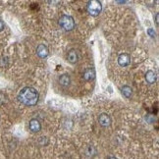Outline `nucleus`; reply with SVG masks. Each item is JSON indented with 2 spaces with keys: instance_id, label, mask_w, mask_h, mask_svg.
Segmentation results:
<instances>
[{
  "instance_id": "nucleus-1",
  "label": "nucleus",
  "mask_w": 159,
  "mask_h": 159,
  "mask_svg": "<svg viewBox=\"0 0 159 159\" xmlns=\"http://www.w3.org/2000/svg\"><path fill=\"white\" fill-rule=\"evenodd\" d=\"M18 99L22 104L26 106H34L38 102L39 94L35 88L27 87L20 91Z\"/></svg>"
},
{
  "instance_id": "nucleus-2",
  "label": "nucleus",
  "mask_w": 159,
  "mask_h": 159,
  "mask_svg": "<svg viewBox=\"0 0 159 159\" xmlns=\"http://www.w3.org/2000/svg\"><path fill=\"white\" fill-rule=\"evenodd\" d=\"M59 25L60 27L64 28L65 31H71L75 28V20L72 16H69V15H62L61 17L59 18Z\"/></svg>"
},
{
  "instance_id": "nucleus-3",
  "label": "nucleus",
  "mask_w": 159,
  "mask_h": 159,
  "mask_svg": "<svg viewBox=\"0 0 159 159\" xmlns=\"http://www.w3.org/2000/svg\"><path fill=\"white\" fill-rule=\"evenodd\" d=\"M87 9L89 15L93 16V17H96V16H98L101 13V11H102V4H101L99 0H88Z\"/></svg>"
},
{
  "instance_id": "nucleus-4",
  "label": "nucleus",
  "mask_w": 159,
  "mask_h": 159,
  "mask_svg": "<svg viewBox=\"0 0 159 159\" xmlns=\"http://www.w3.org/2000/svg\"><path fill=\"white\" fill-rule=\"evenodd\" d=\"M98 123L101 127H109L110 125L112 123V120H111V117L109 115H107L106 113H102L101 115H99V118H98Z\"/></svg>"
},
{
  "instance_id": "nucleus-5",
  "label": "nucleus",
  "mask_w": 159,
  "mask_h": 159,
  "mask_svg": "<svg viewBox=\"0 0 159 159\" xmlns=\"http://www.w3.org/2000/svg\"><path fill=\"white\" fill-rule=\"evenodd\" d=\"M118 64L120 65L121 67H126L128 65L131 64V56L127 53H122L118 57Z\"/></svg>"
},
{
  "instance_id": "nucleus-6",
  "label": "nucleus",
  "mask_w": 159,
  "mask_h": 159,
  "mask_svg": "<svg viewBox=\"0 0 159 159\" xmlns=\"http://www.w3.org/2000/svg\"><path fill=\"white\" fill-rule=\"evenodd\" d=\"M36 54H38L39 58H46L48 54H49V50H48L47 46H45L44 44H39L36 47Z\"/></svg>"
},
{
  "instance_id": "nucleus-7",
  "label": "nucleus",
  "mask_w": 159,
  "mask_h": 159,
  "mask_svg": "<svg viewBox=\"0 0 159 159\" xmlns=\"http://www.w3.org/2000/svg\"><path fill=\"white\" fill-rule=\"evenodd\" d=\"M95 70L93 68H88L84 72V74H83V79L84 81H93L95 79Z\"/></svg>"
},
{
  "instance_id": "nucleus-8",
  "label": "nucleus",
  "mask_w": 159,
  "mask_h": 159,
  "mask_svg": "<svg viewBox=\"0 0 159 159\" xmlns=\"http://www.w3.org/2000/svg\"><path fill=\"white\" fill-rule=\"evenodd\" d=\"M28 127L32 133H38L41 130V124L38 119H31L28 124Z\"/></svg>"
},
{
  "instance_id": "nucleus-9",
  "label": "nucleus",
  "mask_w": 159,
  "mask_h": 159,
  "mask_svg": "<svg viewBox=\"0 0 159 159\" xmlns=\"http://www.w3.org/2000/svg\"><path fill=\"white\" fill-rule=\"evenodd\" d=\"M78 59H79V56H78V53L75 49H71L70 51L68 52V55H67V60L69 63L71 64H75L78 62Z\"/></svg>"
},
{
  "instance_id": "nucleus-10",
  "label": "nucleus",
  "mask_w": 159,
  "mask_h": 159,
  "mask_svg": "<svg viewBox=\"0 0 159 159\" xmlns=\"http://www.w3.org/2000/svg\"><path fill=\"white\" fill-rule=\"evenodd\" d=\"M145 81L150 84H154L156 81V74L151 70L147 71L145 73Z\"/></svg>"
},
{
  "instance_id": "nucleus-11",
  "label": "nucleus",
  "mask_w": 159,
  "mask_h": 159,
  "mask_svg": "<svg viewBox=\"0 0 159 159\" xmlns=\"http://www.w3.org/2000/svg\"><path fill=\"white\" fill-rule=\"evenodd\" d=\"M59 84L63 87H68L71 84V78L67 74H63L59 77Z\"/></svg>"
},
{
  "instance_id": "nucleus-12",
  "label": "nucleus",
  "mask_w": 159,
  "mask_h": 159,
  "mask_svg": "<svg viewBox=\"0 0 159 159\" xmlns=\"http://www.w3.org/2000/svg\"><path fill=\"white\" fill-rule=\"evenodd\" d=\"M121 91H122V94H123L126 98H130L133 94V89L130 88L129 85H124Z\"/></svg>"
},
{
  "instance_id": "nucleus-13",
  "label": "nucleus",
  "mask_w": 159,
  "mask_h": 159,
  "mask_svg": "<svg viewBox=\"0 0 159 159\" xmlns=\"http://www.w3.org/2000/svg\"><path fill=\"white\" fill-rule=\"evenodd\" d=\"M85 154L88 157H93L96 154V149L94 148V146L92 145H88L87 149H85Z\"/></svg>"
},
{
  "instance_id": "nucleus-14",
  "label": "nucleus",
  "mask_w": 159,
  "mask_h": 159,
  "mask_svg": "<svg viewBox=\"0 0 159 159\" xmlns=\"http://www.w3.org/2000/svg\"><path fill=\"white\" fill-rule=\"evenodd\" d=\"M8 102V97L5 93L3 92H0V105H3V104H6Z\"/></svg>"
},
{
  "instance_id": "nucleus-15",
  "label": "nucleus",
  "mask_w": 159,
  "mask_h": 159,
  "mask_svg": "<svg viewBox=\"0 0 159 159\" xmlns=\"http://www.w3.org/2000/svg\"><path fill=\"white\" fill-rule=\"evenodd\" d=\"M38 144L40 146H45L48 144V138L46 137H40L38 140Z\"/></svg>"
},
{
  "instance_id": "nucleus-16",
  "label": "nucleus",
  "mask_w": 159,
  "mask_h": 159,
  "mask_svg": "<svg viewBox=\"0 0 159 159\" xmlns=\"http://www.w3.org/2000/svg\"><path fill=\"white\" fill-rule=\"evenodd\" d=\"M8 62H9L8 57H5V56L1 57V58H0V67H7Z\"/></svg>"
},
{
  "instance_id": "nucleus-17",
  "label": "nucleus",
  "mask_w": 159,
  "mask_h": 159,
  "mask_svg": "<svg viewBox=\"0 0 159 159\" xmlns=\"http://www.w3.org/2000/svg\"><path fill=\"white\" fill-rule=\"evenodd\" d=\"M147 34L149 35V36H151V38H155V35H156L155 31H154L152 28H148V30H147Z\"/></svg>"
},
{
  "instance_id": "nucleus-18",
  "label": "nucleus",
  "mask_w": 159,
  "mask_h": 159,
  "mask_svg": "<svg viewBox=\"0 0 159 159\" xmlns=\"http://www.w3.org/2000/svg\"><path fill=\"white\" fill-rule=\"evenodd\" d=\"M4 27H5V26H4V23H3L2 20L0 19V32H1L4 30Z\"/></svg>"
},
{
  "instance_id": "nucleus-19",
  "label": "nucleus",
  "mask_w": 159,
  "mask_h": 159,
  "mask_svg": "<svg viewBox=\"0 0 159 159\" xmlns=\"http://www.w3.org/2000/svg\"><path fill=\"white\" fill-rule=\"evenodd\" d=\"M158 18H159V14L156 13L155 14V23H156V26H158Z\"/></svg>"
},
{
  "instance_id": "nucleus-20",
  "label": "nucleus",
  "mask_w": 159,
  "mask_h": 159,
  "mask_svg": "<svg viewBox=\"0 0 159 159\" xmlns=\"http://www.w3.org/2000/svg\"><path fill=\"white\" fill-rule=\"evenodd\" d=\"M118 3H125V0H116Z\"/></svg>"
}]
</instances>
